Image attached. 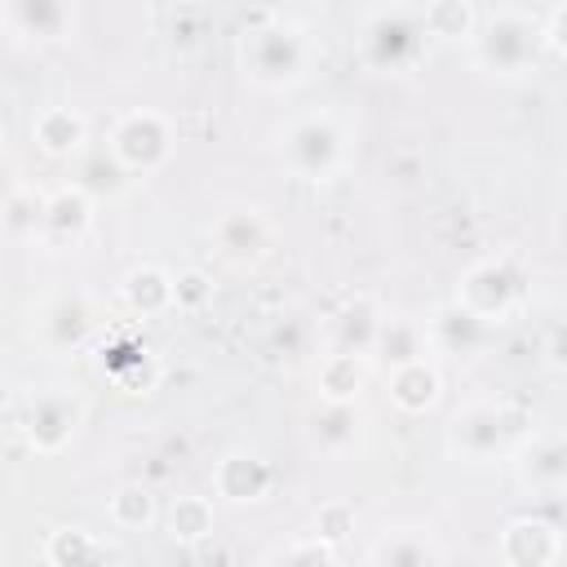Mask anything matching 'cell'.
<instances>
[{
    "label": "cell",
    "instance_id": "21",
    "mask_svg": "<svg viewBox=\"0 0 567 567\" xmlns=\"http://www.w3.org/2000/svg\"><path fill=\"white\" fill-rule=\"evenodd\" d=\"M120 292H124V301L137 315H155V310H168L173 306V275L159 270V266H133L120 279Z\"/></svg>",
    "mask_w": 567,
    "mask_h": 567
},
{
    "label": "cell",
    "instance_id": "26",
    "mask_svg": "<svg viewBox=\"0 0 567 567\" xmlns=\"http://www.w3.org/2000/svg\"><path fill=\"white\" fill-rule=\"evenodd\" d=\"M168 532L177 540H199L213 532V505L204 496H177L168 505Z\"/></svg>",
    "mask_w": 567,
    "mask_h": 567
},
{
    "label": "cell",
    "instance_id": "10",
    "mask_svg": "<svg viewBox=\"0 0 567 567\" xmlns=\"http://www.w3.org/2000/svg\"><path fill=\"white\" fill-rule=\"evenodd\" d=\"M213 244H217V252L226 261L248 266L270 248V226H266V217L257 208H230V213H221L213 221Z\"/></svg>",
    "mask_w": 567,
    "mask_h": 567
},
{
    "label": "cell",
    "instance_id": "33",
    "mask_svg": "<svg viewBox=\"0 0 567 567\" xmlns=\"http://www.w3.org/2000/svg\"><path fill=\"white\" fill-rule=\"evenodd\" d=\"M545 359H549L558 372H567V323H558V328L549 332V341H545Z\"/></svg>",
    "mask_w": 567,
    "mask_h": 567
},
{
    "label": "cell",
    "instance_id": "28",
    "mask_svg": "<svg viewBox=\"0 0 567 567\" xmlns=\"http://www.w3.org/2000/svg\"><path fill=\"white\" fill-rule=\"evenodd\" d=\"M474 22H478V13H474L470 4H456V0L425 4V27H430V35H474Z\"/></svg>",
    "mask_w": 567,
    "mask_h": 567
},
{
    "label": "cell",
    "instance_id": "8",
    "mask_svg": "<svg viewBox=\"0 0 567 567\" xmlns=\"http://www.w3.org/2000/svg\"><path fill=\"white\" fill-rule=\"evenodd\" d=\"M80 425V403L66 390H40L27 403V439L35 443V452H58L71 443Z\"/></svg>",
    "mask_w": 567,
    "mask_h": 567
},
{
    "label": "cell",
    "instance_id": "9",
    "mask_svg": "<svg viewBox=\"0 0 567 567\" xmlns=\"http://www.w3.org/2000/svg\"><path fill=\"white\" fill-rule=\"evenodd\" d=\"M518 483L532 492H563L567 487V434H532L514 452Z\"/></svg>",
    "mask_w": 567,
    "mask_h": 567
},
{
    "label": "cell",
    "instance_id": "25",
    "mask_svg": "<svg viewBox=\"0 0 567 567\" xmlns=\"http://www.w3.org/2000/svg\"><path fill=\"white\" fill-rule=\"evenodd\" d=\"M44 204H49V195H40L31 186H13L9 199H4V230H9V239H40Z\"/></svg>",
    "mask_w": 567,
    "mask_h": 567
},
{
    "label": "cell",
    "instance_id": "32",
    "mask_svg": "<svg viewBox=\"0 0 567 567\" xmlns=\"http://www.w3.org/2000/svg\"><path fill=\"white\" fill-rule=\"evenodd\" d=\"M346 532H350V509H346V505H323V509L315 514V536H319V540L332 545V540H341Z\"/></svg>",
    "mask_w": 567,
    "mask_h": 567
},
{
    "label": "cell",
    "instance_id": "24",
    "mask_svg": "<svg viewBox=\"0 0 567 567\" xmlns=\"http://www.w3.org/2000/svg\"><path fill=\"white\" fill-rule=\"evenodd\" d=\"M359 385H363V359L332 354L328 350L323 363H319V399H328V403H354Z\"/></svg>",
    "mask_w": 567,
    "mask_h": 567
},
{
    "label": "cell",
    "instance_id": "13",
    "mask_svg": "<svg viewBox=\"0 0 567 567\" xmlns=\"http://www.w3.org/2000/svg\"><path fill=\"white\" fill-rule=\"evenodd\" d=\"M558 545V527L545 518H514L501 532V558L509 567H554Z\"/></svg>",
    "mask_w": 567,
    "mask_h": 567
},
{
    "label": "cell",
    "instance_id": "4",
    "mask_svg": "<svg viewBox=\"0 0 567 567\" xmlns=\"http://www.w3.org/2000/svg\"><path fill=\"white\" fill-rule=\"evenodd\" d=\"M425 9H377L363 22L359 35V53L372 71H408L421 53H425Z\"/></svg>",
    "mask_w": 567,
    "mask_h": 567
},
{
    "label": "cell",
    "instance_id": "2",
    "mask_svg": "<svg viewBox=\"0 0 567 567\" xmlns=\"http://www.w3.org/2000/svg\"><path fill=\"white\" fill-rule=\"evenodd\" d=\"M279 159L301 182H328L346 164V128L328 111H306L284 124L279 133Z\"/></svg>",
    "mask_w": 567,
    "mask_h": 567
},
{
    "label": "cell",
    "instance_id": "14",
    "mask_svg": "<svg viewBox=\"0 0 567 567\" xmlns=\"http://www.w3.org/2000/svg\"><path fill=\"white\" fill-rule=\"evenodd\" d=\"M306 439L319 456H346L359 443V408L319 399V408H310L306 416Z\"/></svg>",
    "mask_w": 567,
    "mask_h": 567
},
{
    "label": "cell",
    "instance_id": "31",
    "mask_svg": "<svg viewBox=\"0 0 567 567\" xmlns=\"http://www.w3.org/2000/svg\"><path fill=\"white\" fill-rule=\"evenodd\" d=\"M208 292H213V284L204 279V270H182V275H173V306L195 310V306L208 301Z\"/></svg>",
    "mask_w": 567,
    "mask_h": 567
},
{
    "label": "cell",
    "instance_id": "11",
    "mask_svg": "<svg viewBox=\"0 0 567 567\" xmlns=\"http://www.w3.org/2000/svg\"><path fill=\"white\" fill-rule=\"evenodd\" d=\"M93 221V204L80 186H62L49 195L44 204V226H40V244L44 248H75L89 235Z\"/></svg>",
    "mask_w": 567,
    "mask_h": 567
},
{
    "label": "cell",
    "instance_id": "16",
    "mask_svg": "<svg viewBox=\"0 0 567 567\" xmlns=\"http://www.w3.org/2000/svg\"><path fill=\"white\" fill-rule=\"evenodd\" d=\"M372 354H377V363H385L390 372H394V368H408V363H421V359L430 354V328H425L421 319H408V315H385Z\"/></svg>",
    "mask_w": 567,
    "mask_h": 567
},
{
    "label": "cell",
    "instance_id": "15",
    "mask_svg": "<svg viewBox=\"0 0 567 567\" xmlns=\"http://www.w3.org/2000/svg\"><path fill=\"white\" fill-rule=\"evenodd\" d=\"M425 328H430V350H439V354H474V350L487 341V323L474 319L456 297L443 301V306L425 319Z\"/></svg>",
    "mask_w": 567,
    "mask_h": 567
},
{
    "label": "cell",
    "instance_id": "20",
    "mask_svg": "<svg viewBox=\"0 0 567 567\" xmlns=\"http://www.w3.org/2000/svg\"><path fill=\"white\" fill-rule=\"evenodd\" d=\"M372 567H434V540L421 527H394L377 540Z\"/></svg>",
    "mask_w": 567,
    "mask_h": 567
},
{
    "label": "cell",
    "instance_id": "17",
    "mask_svg": "<svg viewBox=\"0 0 567 567\" xmlns=\"http://www.w3.org/2000/svg\"><path fill=\"white\" fill-rule=\"evenodd\" d=\"M213 487H217V496H226V501H235V505L261 501L266 487H270V465L257 461V456H248V452H230V456L217 461Z\"/></svg>",
    "mask_w": 567,
    "mask_h": 567
},
{
    "label": "cell",
    "instance_id": "6",
    "mask_svg": "<svg viewBox=\"0 0 567 567\" xmlns=\"http://www.w3.org/2000/svg\"><path fill=\"white\" fill-rule=\"evenodd\" d=\"M456 301H461L474 319H483V323L492 328V323L509 319L514 306L523 301V270L514 266V257H483V261H474V266L461 275Z\"/></svg>",
    "mask_w": 567,
    "mask_h": 567
},
{
    "label": "cell",
    "instance_id": "3",
    "mask_svg": "<svg viewBox=\"0 0 567 567\" xmlns=\"http://www.w3.org/2000/svg\"><path fill=\"white\" fill-rule=\"evenodd\" d=\"M545 44V27L523 9H496L483 27H474V58L492 75H523L536 66Z\"/></svg>",
    "mask_w": 567,
    "mask_h": 567
},
{
    "label": "cell",
    "instance_id": "22",
    "mask_svg": "<svg viewBox=\"0 0 567 567\" xmlns=\"http://www.w3.org/2000/svg\"><path fill=\"white\" fill-rule=\"evenodd\" d=\"M31 133H35V142H40L49 155H66V151H75V146L84 142L89 124H84V115L71 111V106H49V111L35 115Z\"/></svg>",
    "mask_w": 567,
    "mask_h": 567
},
{
    "label": "cell",
    "instance_id": "34",
    "mask_svg": "<svg viewBox=\"0 0 567 567\" xmlns=\"http://www.w3.org/2000/svg\"><path fill=\"white\" fill-rule=\"evenodd\" d=\"M545 40H549L554 49H563V53H567V4L549 13V22H545Z\"/></svg>",
    "mask_w": 567,
    "mask_h": 567
},
{
    "label": "cell",
    "instance_id": "23",
    "mask_svg": "<svg viewBox=\"0 0 567 567\" xmlns=\"http://www.w3.org/2000/svg\"><path fill=\"white\" fill-rule=\"evenodd\" d=\"M93 328V306L89 297H62L53 301V310L44 315V332L53 346H80Z\"/></svg>",
    "mask_w": 567,
    "mask_h": 567
},
{
    "label": "cell",
    "instance_id": "18",
    "mask_svg": "<svg viewBox=\"0 0 567 567\" xmlns=\"http://www.w3.org/2000/svg\"><path fill=\"white\" fill-rule=\"evenodd\" d=\"M4 18L18 35H35V40H58L66 31V22H75V13L58 0H13L4 9Z\"/></svg>",
    "mask_w": 567,
    "mask_h": 567
},
{
    "label": "cell",
    "instance_id": "1",
    "mask_svg": "<svg viewBox=\"0 0 567 567\" xmlns=\"http://www.w3.org/2000/svg\"><path fill=\"white\" fill-rule=\"evenodd\" d=\"M239 62H244V71H248L257 84L284 89V84H297V80L306 75L310 40H306L301 27L284 22L279 13H257V22L244 27Z\"/></svg>",
    "mask_w": 567,
    "mask_h": 567
},
{
    "label": "cell",
    "instance_id": "5",
    "mask_svg": "<svg viewBox=\"0 0 567 567\" xmlns=\"http://www.w3.org/2000/svg\"><path fill=\"white\" fill-rule=\"evenodd\" d=\"M514 434H518V416L492 399H478V403H465L452 412L447 421V452L461 456V461H492V456H505L514 447Z\"/></svg>",
    "mask_w": 567,
    "mask_h": 567
},
{
    "label": "cell",
    "instance_id": "30",
    "mask_svg": "<svg viewBox=\"0 0 567 567\" xmlns=\"http://www.w3.org/2000/svg\"><path fill=\"white\" fill-rule=\"evenodd\" d=\"M266 567H332V545L319 540V536H306V540H292V545L275 549Z\"/></svg>",
    "mask_w": 567,
    "mask_h": 567
},
{
    "label": "cell",
    "instance_id": "27",
    "mask_svg": "<svg viewBox=\"0 0 567 567\" xmlns=\"http://www.w3.org/2000/svg\"><path fill=\"white\" fill-rule=\"evenodd\" d=\"M89 558H97V540L84 527H62L49 536V563L53 567H84Z\"/></svg>",
    "mask_w": 567,
    "mask_h": 567
},
{
    "label": "cell",
    "instance_id": "12",
    "mask_svg": "<svg viewBox=\"0 0 567 567\" xmlns=\"http://www.w3.org/2000/svg\"><path fill=\"white\" fill-rule=\"evenodd\" d=\"M381 306L372 297H354L346 301L332 323H328V341H332V354H354V359H368L372 346H377V332H381Z\"/></svg>",
    "mask_w": 567,
    "mask_h": 567
},
{
    "label": "cell",
    "instance_id": "19",
    "mask_svg": "<svg viewBox=\"0 0 567 567\" xmlns=\"http://www.w3.org/2000/svg\"><path fill=\"white\" fill-rule=\"evenodd\" d=\"M439 390H443V381H439V372H434V363H408V368H394L390 372V399L403 408V412H425V408H434L439 403Z\"/></svg>",
    "mask_w": 567,
    "mask_h": 567
},
{
    "label": "cell",
    "instance_id": "7",
    "mask_svg": "<svg viewBox=\"0 0 567 567\" xmlns=\"http://www.w3.org/2000/svg\"><path fill=\"white\" fill-rule=\"evenodd\" d=\"M173 151V128L159 111H128L111 128V155L128 173H155Z\"/></svg>",
    "mask_w": 567,
    "mask_h": 567
},
{
    "label": "cell",
    "instance_id": "29",
    "mask_svg": "<svg viewBox=\"0 0 567 567\" xmlns=\"http://www.w3.org/2000/svg\"><path fill=\"white\" fill-rule=\"evenodd\" d=\"M151 514H155V501H151V492L137 487V483H128V487H120V492L111 496V518H115L120 527H146Z\"/></svg>",
    "mask_w": 567,
    "mask_h": 567
}]
</instances>
